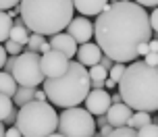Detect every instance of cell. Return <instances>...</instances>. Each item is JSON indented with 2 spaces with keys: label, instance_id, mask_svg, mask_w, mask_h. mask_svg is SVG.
Instances as JSON below:
<instances>
[{
  "label": "cell",
  "instance_id": "cell-29",
  "mask_svg": "<svg viewBox=\"0 0 158 137\" xmlns=\"http://www.w3.org/2000/svg\"><path fill=\"white\" fill-rule=\"evenodd\" d=\"M150 27H152V31L158 33V6L152 10V15H150Z\"/></svg>",
  "mask_w": 158,
  "mask_h": 137
},
{
  "label": "cell",
  "instance_id": "cell-48",
  "mask_svg": "<svg viewBox=\"0 0 158 137\" xmlns=\"http://www.w3.org/2000/svg\"><path fill=\"white\" fill-rule=\"evenodd\" d=\"M156 71H158V66H156Z\"/></svg>",
  "mask_w": 158,
  "mask_h": 137
},
{
  "label": "cell",
  "instance_id": "cell-25",
  "mask_svg": "<svg viewBox=\"0 0 158 137\" xmlns=\"http://www.w3.org/2000/svg\"><path fill=\"white\" fill-rule=\"evenodd\" d=\"M4 50H6L8 56H19V54L23 52V46L17 44V42H13V40H6L4 42Z\"/></svg>",
  "mask_w": 158,
  "mask_h": 137
},
{
  "label": "cell",
  "instance_id": "cell-7",
  "mask_svg": "<svg viewBox=\"0 0 158 137\" xmlns=\"http://www.w3.org/2000/svg\"><path fill=\"white\" fill-rule=\"evenodd\" d=\"M13 77H15L17 85H21V87L42 85L44 79H46L44 73H42V54L40 52H29V50L21 52L15 60Z\"/></svg>",
  "mask_w": 158,
  "mask_h": 137
},
{
  "label": "cell",
  "instance_id": "cell-39",
  "mask_svg": "<svg viewBox=\"0 0 158 137\" xmlns=\"http://www.w3.org/2000/svg\"><path fill=\"white\" fill-rule=\"evenodd\" d=\"M33 100H46V91H44V89H35V96H33Z\"/></svg>",
  "mask_w": 158,
  "mask_h": 137
},
{
  "label": "cell",
  "instance_id": "cell-15",
  "mask_svg": "<svg viewBox=\"0 0 158 137\" xmlns=\"http://www.w3.org/2000/svg\"><path fill=\"white\" fill-rule=\"evenodd\" d=\"M89 73V81H92V89H104V81L108 79V69L102 65H94L87 69Z\"/></svg>",
  "mask_w": 158,
  "mask_h": 137
},
{
  "label": "cell",
  "instance_id": "cell-45",
  "mask_svg": "<svg viewBox=\"0 0 158 137\" xmlns=\"http://www.w3.org/2000/svg\"><path fill=\"white\" fill-rule=\"evenodd\" d=\"M92 137H104V135H102V133H94Z\"/></svg>",
  "mask_w": 158,
  "mask_h": 137
},
{
  "label": "cell",
  "instance_id": "cell-1",
  "mask_svg": "<svg viewBox=\"0 0 158 137\" xmlns=\"http://www.w3.org/2000/svg\"><path fill=\"white\" fill-rule=\"evenodd\" d=\"M94 38L104 56L112 62H133L137 58V46L152 40L150 15L137 2H108L96 17Z\"/></svg>",
  "mask_w": 158,
  "mask_h": 137
},
{
  "label": "cell",
  "instance_id": "cell-26",
  "mask_svg": "<svg viewBox=\"0 0 158 137\" xmlns=\"http://www.w3.org/2000/svg\"><path fill=\"white\" fill-rule=\"evenodd\" d=\"M108 137H137V131L131 127H118V129H112Z\"/></svg>",
  "mask_w": 158,
  "mask_h": 137
},
{
  "label": "cell",
  "instance_id": "cell-22",
  "mask_svg": "<svg viewBox=\"0 0 158 137\" xmlns=\"http://www.w3.org/2000/svg\"><path fill=\"white\" fill-rule=\"evenodd\" d=\"M46 42L44 35H40V33H31L29 35V42H27V50L29 52H40V46Z\"/></svg>",
  "mask_w": 158,
  "mask_h": 137
},
{
  "label": "cell",
  "instance_id": "cell-37",
  "mask_svg": "<svg viewBox=\"0 0 158 137\" xmlns=\"http://www.w3.org/2000/svg\"><path fill=\"white\" fill-rule=\"evenodd\" d=\"M100 133H102L104 137H108L112 133V127H110V125H104V127H100Z\"/></svg>",
  "mask_w": 158,
  "mask_h": 137
},
{
  "label": "cell",
  "instance_id": "cell-6",
  "mask_svg": "<svg viewBox=\"0 0 158 137\" xmlns=\"http://www.w3.org/2000/svg\"><path fill=\"white\" fill-rule=\"evenodd\" d=\"M58 133L64 137H92L96 133L94 116L81 106L64 108L58 114Z\"/></svg>",
  "mask_w": 158,
  "mask_h": 137
},
{
  "label": "cell",
  "instance_id": "cell-5",
  "mask_svg": "<svg viewBox=\"0 0 158 137\" xmlns=\"http://www.w3.org/2000/svg\"><path fill=\"white\" fill-rule=\"evenodd\" d=\"M15 127L23 137H48L58 129V114L46 100H31L19 108Z\"/></svg>",
  "mask_w": 158,
  "mask_h": 137
},
{
  "label": "cell",
  "instance_id": "cell-34",
  "mask_svg": "<svg viewBox=\"0 0 158 137\" xmlns=\"http://www.w3.org/2000/svg\"><path fill=\"white\" fill-rule=\"evenodd\" d=\"M133 2H137L139 6H158V0H133Z\"/></svg>",
  "mask_w": 158,
  "mask_h": 137
},
{
  "label": "cell",
  "instance_id": "cell-3",
  "mask_svg": "<svg viewBox=\"0 0 158 137\" xmlns=\"http://www.w3.org/2000/svg\"><path fill=\"white\" fill-rule=\"evenodd\" d=\"M73 0H21L19 15L25 27L40 35H56L73 21Z\"/></svg>",
  "mask_w": 158,
  "mask_h": 137
},
{
  "label": "cell",
  "instance_id": "cell-31",
  "mask_svg": "<svg viewBox=\"0 0 158 137\" xmlns=\"http://www.w3.org/2000/svg\"><path fill=\"white\" fill-rule=\"evenodd\" d=\"M150 52V46H148V42H142L139 46H137V56H146Z\"/></svg>",
  "mask_w": 158,
  "mask_h": 137
},
{
  "label": "cell",
  "instance_id": "cell-8",
  "mask_svg": "<svg viewBox=\"0 0 158 137\" xmlns=\"http://www.w3.org/2000/svg\"><path fill=\"white\" fill-rule=\"evenodd\" d=\"M69 58L64 56L63 52H56V50H50L46 54H42V73L46 79H56L67 73L69 69Z\"/></svg>",
  "mask_w": 158,
  "mask_h": 137
},
{
  "label": "cell",
  "instance_id": "cell-12",
  "mask_svg": "<svg viewBox=\"0 0 158 137\" xmlns=\"http://www.w3.org/2000/svg\"><path fill=\"white\" fill-rule=\"evenodd\" d=\"M133 110L125 104V102H118V104H112L106 112V119H108V125L112 129H118V127H127V123L131 119Z\"/></svg>",
  "mask_w": 158,
  "mask_h": 137
},
{
  "label": "cell",
  "instance_id": "cell-4",
  "mask_svg": "<svg viewBox=\"0 0 158 137\" xmlns=\"http://www.w3.org/2000/svg\"><path fill=\"white\" fill-rule=\"evenodd\" d=\"M44 91L46 100L52 106H60L63 110L79 106L81 102H85L87 94L92 91L87 66L79 65L77 60H71L64 75L56 79H44Z\"/></svg>",
  "mask_w": 158,
  "mask_h": 137
},
{
  "label": "cell",
  "instance_id": "cell-44",
  "mask_svg": "<svg viewBox=\"0 0 158 137\" xmlns=\"http://www.w3.org/2000/svg\"><path fill=\"white\" fill-rule=\"evenodd\" d=\"M48 137H64V135H60V133L56 131V133H52V135H48Z\"/></svg>",
  "mask_w": 158,
  "mask_h": 137
},
{
  "label": "cell",
  "instance_id": "cell-10",
  "mask_svg": "<svg viewBox=\"0 0 158 137\" xmlns=\"http://www.w3.org/2000/svg\"><path fill=\"white\" fill-rule=\"evenodd\" d=\"M67 33L81 46L85 42H92V38H94V23L87 17H73V21L67 25Z\"/></svg>",
  "mask_w": 158,
  "mask_h": 137
},
{
  "label": "cell",
  "instance_id": "cell-42",
  "mask_svg": "<svg viewBox=\"0 0 158 137\" xmlns=\"http://www.w3.org/2000/svg\"><path fill=\"white\" fill-rule=\"evenodd\" d=\"M112 104H118V102H123V98H121V94H114V96H110Z\"/></svg>",
  "mask_w": 158,
  "mask_h": 137
},
{
  "label": "cell",
  "instance_id": "cell-21",
  "mask_svg": "<svg viewBox=\"0 0 158 137\" xmlns=\"http://www.w3.org/2000/svg\"><path fill=\"white\" fill-rule=\"evenodd\" d=\"M10 110H13V98L0 94V123H4V119L10 114Z\"/></svg>",
  "mask_w": 158,
  "mask_h": 137
},
{
  "label": "cell",
  "instance_id": "cell-9",
  "mask_svg": "<svg viewBox=\"0 0 158 137\" xmlns=\"http://www.w3.org/2000/svg\"><path fill=\"white\" fill-rule=\"evenodd\" d=\"M112 106L110 94L106 89H92L85 98V110L92 116H102L108 112V108Z\"/></svg>",
  "mask_w": 158,
  "mask_h": 137
},
{
  "label": "cell",
  "instance_id": "cell-28",
  "mask_svg": "<svg viewBox=\"0 0 158 137\" xmlns=\"http://www.w3.org/2000/svg\"><path fill=\"white\" fill-rule=\"evenodd\" d=\"M19 2H21V0H0V10L6 13V10H10V8H15Z\"/></svg>",
  "mask_w": 158,
  "mask_h": 137
},
{
  "label": "cell",
  "instance_id": "cell-20",
  "mask_svg": "<svg viewBox=\"0 0 158 137\" xmlns=\"http://www.w3.org/2000/svg\"><path fill=\"white\" fill-rule=\"evenodd\" d=\"M148 123H152L150 119V112H133L131 114V119H129V123H127V127H131V129H142V127H146Z\"/></svg>",
  "mask_w": 158,
  "mask_h": 137
},
{
  "label": "cell",
  "instance_id": "cell-2",
  "mask_svg": "<svg viewBox=\"0 0 158 137\" xmlns=\"http://www.w3.org/2000/svg\"><path fill=\"white\" fill-rule=\"evenodd\" d=\"M118 94L133 112L158 110V71L143 60H135L125 69L118 81Z\"/></svg>",
  "mask_w": 158,
  "mask_h": 137
},
{
  "label": "cell",
  "instance_id": "cell-47",
  "mask_svg": "<svg viewBox=\"0 0 158 137\" xmlns=\"http://www.w3.org/2000/svg\"><path fill=\"white\" fill-rule=\"evenodd\" d=\"M108 2H118V0H108Z\"/></svg>",
  "mask_w": 158,
  "mask_h": 137
},
{
  "label": "cell",
  "instance_id": "cell-13",
  "mask_svg": "<svg viewBox=\"0 0 158 137\" xmlns=\"http://www.w3.org/2000/svg\"><path fill=\"white\" fill-rule=\"evenodd\" d=\"M50 48L56 50V52H63L64 56L69 58H75V54H77V42L73 40L69 33H56V35H52V40H50Z\"/></svg>",
  "mask_w": 158,
  "mask_h": 137
},
{
  "label": "cell",
  "instance_id": "cell-41",
  "mask_svg": "<svg viewBox=\"0 0 158 137\" xmlns=\"http://www.w3.org/2000/svg\"><path fill=\"white\" fill-rule=\"evenodd\" d=\"M148 46H150V52H158V40H150Z\"/></svg>",
  "mask_w": 158,
  "mask_h": 137
},
{
  "label": "cell",
  "instance_id": "cell-30",
  "mask_svg": "<svg viewBox=\"0 0 158 137\" xmlns=\"http://www.w3.org/2000/svg\"><path fill=\"white\" fill-rule=\"evenodd\" d=\"M17 114H19V110H15V108H13V110H10V114H8L6 119H4V123L13 127V125H15V123H17Z\"/></svg>",
  "mask_w": 158,
  "mask_h": 137
},
{
  "label": "cell",
  "instance_id": "cell-32",
  "mask_svg": "<svg viewBox=\"0 0 158 137\" xmlns=\"http://www.w3.org/2000/svg\"><path fill=\"white\" fill-rule=\"evenodd\" d=\"M4 137H23V135H21V131H19V129L15 127V125H13V127H8V129H6Z\"/></svg>",
  "mask_w": 158,
  "mask_h": 137
},
{
  "label": "cell",
  "instance_id": "cell-23",
  "mask_svg": "<svg viewBox=\"0 0 158 137\" xmlns=\"http://www.w3.org/2000/svg\"><path fill=\"white\" fill-rule=\"evenodd\" d=\"M125 69H127V66L123 65V62H114V65L108 69V77H110L114 83H118L121 77H123V73H125Z\"/></svg>",
  "mask_w": 158,
  "mask_h": 137
},
{
  "label": "cell",
  "instance_id": "cell-38",
  "mask_svg": "<svg viewBox=\"0 0 158 137\" xmlns=\"http://www.w3.org/2000/svg\"><path fill=\"white\" fill-rule=\"evenodd\" d=\"M50 42H44V44H42V46H40V54H46V52H50Z\"/></svg>",
  "mask_w": 158,
  "mask_h": 137
},
{
  "label": "cell",
  "instance_id": "cell-24",
  "mask_svg": "<svg viewBox=\"0 0 158 137\" xmlns=\"http://www.w3.org/2000/svg\"><path fill=\"white\" fill-rule=\"evenodd\" d=\"M137 137H158V125L156 123H148L146 127L137 129Z\"/></svg>",
  "mask_w": 158,
  "mask_h": 137
},
{
  "label": "cell",
  "instance_id": "cell-16",
  "mask_svg": "<svg viewBox=\"0 0 158 137\" xmlns=\"http://www.w3.org/2000/svg\"><path fill=\"white\" fill-rule=\"evenodd\" d=\"M29 29L25 27V23L21 21V17L15 21V25H13V29H10V38L8 40L17 42V44H21V46H27V42H29Z\"/></svg>",
  "mask_w": 158,
  "mask_h": 137
},
{
  "label": "cell",
  "instance_id": "cell-11",
  "mask_svg": "<svg viewBox=\"0 0 158 137\" xmlns=\"http://www.w3.org/2000/svg\"><path fill=\"white\" fill-rule=\"evenodd\" d=\"M102 56H104V52L100 50V46H98L96 42H85V44H81V46L77 48V54H75L77 62L83 65V66L100 65Z\"/></svg>",
  "mask_w": 158,
  "mask_h": 137
},
{
  "label": "cell",
  "instance_id": "cell-33",
  "mask_svg": "<svg viewBox=\"0 0 158 137\" xmlns=\"http://www.w3.org/2000/svg\"><path fill=\"white\" fill-rule=\"evenodd\" d=\"M6 58H8L6 50H4V46H2V44H0V69H4V65H6Z\"/></svg>",
  "mask_w": 158,
  "mask_h": 137
},
{
  "label": "cell",
  "instance_id": "cell-17",
  "mask_svg": "<svg viewBox=\"0 0 158 137\" xmlns=\"http://www.w3.org/2000/svg\"><path fill=\"white\" fill-rule=\"evenodd\" d=\"M17 89H19V85H17L15 77H13L10 73L0 71V94H4V96L13 98V96L17 94Z\"/></svg>",
  "mask_w": 158,
  "mask_h": 137
},
{
  "label": "cell",
  "instance_id": "cell-19",
  "mask_svg": "<svg viewBox=\"0 0 158 137\" xmlns=\"http://www.w3.org/2000/svg\"><path fill=\"white\" fill-rule=\"evenodd\" d=\"M10 29H13V19L4 10H0V44H4L10 38Z\"/></svg>",
  "mask_w": 158,
  "mask_h": 137
},
{
  "label": "cell",
  "instance_id": "cell-35",
  "mask_svg": "<svg viewBox=\"0 0 158 137\" xmlns=\"http://www.w3.org/2000/svg\"><path fill=\"white\" fill-rule=\"evenodd\" d=\"M96 125H98V127H104V125H108V119H106V114H102V116H96Z\"/></svg>",
  "mask_w": 158,
  "mask_h": 137
},
{
  "label": "cell",
  "instance_id": "cell-46",
  "mask_svg": "<svg viewBox=\"0 0 158 137\" xmlns=\"http://www.w3.org/2000/svg\"><path fill=\"white\" fill-rule=\"evenodd\" d=\"M121 2H131V0H121Z\"/></svg>",
  "mask_w": 158,
  "mask_h": 137
},
{
  "label": "cell",
  "instance_id": "cell-27",
  "mask_svg": "<svg viewBox=\"0 0 158 137\" xmlns=\"http://www.w3.org/2000/svg\"><path fill=\"white\" fill-rule=\"evenodd\" d=\"M143 62L148 66H154V69H156L158 66V52H148V54L143 56Z\"/></svg>",
  "mask_w": 158,
  "mask_h": 137
},
{
  "label": "cell",
  "instance_id": "cell-43",
  "mask_svg": "<svg viewBox=\"0 0 158 137\" xmlns=\"http://www.w3.org/2000/svg\"><path fill=\"white\" fill-rule=\"evenodd\" d=\"M4 133H6V127H4V123H0V137H4Z\"/></svg>",
  "mask_w": 158,
  "mask_h": 137
},
{
  "label": "cell",
  "instance_id": "cell-36",
  "mask_svg": "<svg viewBox=\"0 0 158 137\" xmlns=\"http://www.w3.org/2000/svg\"><path fill=\"white\" fill-rule=\"evenodd\" d=\"M100 65H102L104 69H110V66L114 65V62H112V60H110L108 56H102V60H100Z\"/></svg>",
  "mask_w": 158,
  "mask_h": 137
},
{
  "label": "cell",
  "instance_id": "cell-18",
  "mask_svg": "<svg viewBox=\"0 0 158 137\" xmlns=\"http://www.w3.org/2000/svg\"><path fill=\"white\" fill-rule=\"evenodd\" d=\"M33 96H35V87H21V85H19L17 94L13 96V102L21 108V106H25L27 102H31Z\"/></svg>",
  "mask_w": 158,
  "mask_h": 137
},
{
  "label": "cell",
  "instance_id": "cell-14",
  "mask_svg": "<svg viewBox=\"0 0 158 137\" xmlns=\"http://www.w3.org/2000/svg\"><path fill=\"white\" fill-rule=\"evenodd\" d=\"M73 6L81 17H98L108 6V0H73Z\"/></svg>",
  "mask_w": 158,
  "mask_h": 137
},
{
  "label": "cell",
  "instance_id": "cell-40",
  "mask_svg": "<svg viewBox=\"0 0 158 137\" xmlns=\"http://www.w3.org/2000/svg\"><path fill=\"white\" fill-rule=\"evenodd\" d=\"M117 85H118V83H114V81H112L110 77H108V79L104 81V87H106V89H114V87H117Z\"/></svg>",
  "mask_w": 158,
  "mask_h": 137
}]
</instances>
